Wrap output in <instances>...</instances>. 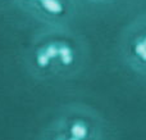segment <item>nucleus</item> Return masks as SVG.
Listing matches in <instances>:
<instances>
[{
  "mask_svg": "<svg viewBox=\"0 0 146 140\" xmlns=\"http://www.w3.org/2000/svg\"><path fill=\"white\" fill-rule=\"evenodd\" d=\"M121 51L126 64L146 77V15L136 18L126 27L121 39Z\"/></svg>",
  "mask_w": 146,
  "mask_h": 140,
  "instance_id": "1",
  "label": "nucleus"
},
{
  "mask_svg": "<svg viewBox=\"0 0 146 140\" xmlns=\"http://www.w3.org/2000/svg\"><path fill=\"white\" fill-rule=\"evenodd\" d=\"M55 140H105L104 127L95 113H78L66 121Z\"/></svg>",
  "mask_w": 146,
  "mask_h": 140,
  "instance_id": "2",
  "label": "nucleus"
},
{
  "mask_svg": "<svg viewBox=\"0 0 146 140\" xmlns=\"http://www.w3.org/2000/svg\"><path fill=\"white\" fill-rule=\"evenodd\" d=\"M54 58H58L63 66H71L76 58L74 49L68 43L55 41V43L49 44L48 46L41 49L37 55V62L41 67H46L50 62V59Z\"/></svg>",
  "mask_w": 146,
  "mask_h": 140,
  "instance_id": "3",
  "label": "nucleus"
},
{
  "mask_svg": "<svg viewBox=\"0 0 146 140\" xmlns=\"http://www.w3.org/2000/svg\"><path fill=\"white\" fill-rule=\"evenodd\" d=\"M31 1H36L41 4V8L48 10L51 14H63L66 10V5L62 0H31Z\"/></svg>",
  "mask_w": 146,
  "mask_h": 140,
  "instance_id": "4",
  "label": "nucleus"
},
{
  "mask_svg": "<svg viewBox=\"0 0 146 140\" xmlns=\"http://www.w3.org/2000/svg\"><path fill=\"white\" fill-rule=\"evenodd\" d=\"M92 3H111V1H115V0H90Z\"/></svg>",
  "mask_w": 146,
  "mask_h": 140,
  "instance_id": "5",
  "label": "nucleus"
}]
</instances>
